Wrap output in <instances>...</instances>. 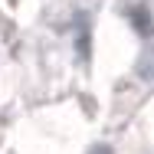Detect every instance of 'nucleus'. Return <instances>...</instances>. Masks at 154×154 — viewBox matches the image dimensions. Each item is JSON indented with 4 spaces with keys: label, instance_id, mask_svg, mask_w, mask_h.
<instances>
[{
    "label": "nucleus",
    "instance_id": "1",
    "mask_svg": "<svg viewBox=\"0 0 154 154\" xmlns=\"http://www.w3.org/2000/svg\"><path fill=\"white\" fill-rule=\"evenodd\" d=\"M131 20H134V26L144 33V36L151 33V17H148V10H144V7H134V10H131Z\"/></svg>",
    "mask_w": 154,
    "mask_h": 154
},
{
    "label": "nucleus",
    "instance_id": "2",
    "mask_svg": "<svg viewBox=\"0 0 154 154\" xmlns=\"http://www.w3.org/2000/svg\"><path fill=\"white\" fill-rule=\"evenodd\" d=\"M89 154H112V151H108V148H102V144H98V148H92V151H89Z\"/></svg>",
    "mask_w": 154,
    "mask_h": 154
}]
</instances>
